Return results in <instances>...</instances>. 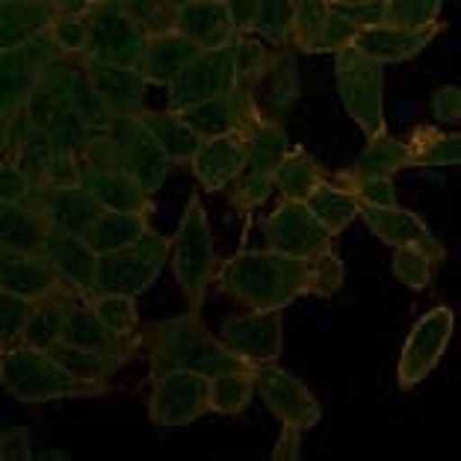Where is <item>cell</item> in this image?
<instances>
[{
  "instance_id": "obj_1",
  "label": "cell",
  "mask_w": 461,
  "mask_h": 461,
  "mask_svg": "<svg viewBox=\"0 0 461 461\" xmlns=\"http://www.w3.org/2000/svg\"><path fill=\"white\" fill-rule=\"evenodd\" d=\"M219 287L249 311H285L293 302L329 299L343 285V264L334 255L305 260L272 249H246L219 267Z\"/></svg>"
},
{
  "instance_id": "obj_2",
  "label": "cell",
  "mask_w": 461,
  "mask_h": 461,
  "mask_svg": "<svg viewBox=\"0 0 461 461\" xmlns=\"http://www.w3.org/2000/svg\"><path fill=\"white\" fill-rule=\"evenodd\" d=\"M142 349H149L151 379L172 370H193L202 375H219L234 370H255L249 361L234 355L228 346L207 331L202 317L193 311L177 313L163 322H149L140 331Z\"/></svg>"
},
{
  "instance_id": "obj_3",
  "label": "cell",
  "mask_w": 461,
  "mask_h": 461,
  "mask_svg": "<svg viewBox=\"0 0 461 461\" xmlns=\"http://www.w3.org/2000/svg\"><path fill=\"white\" fill-rule=\"evenodd\" d=\"M0 382L18 402H50L77 400V396H104L110 384H92L75 379L66 366L54 361L45 349L15 343L0 358Z\"/></svg>"
},
{
  "instance_id": "obj_4",
  "label": "cell",
  "mask_w": 461,
  "mask_h": 461,
  "mask_svg": "<svg viewBox=\"0 0 461 461\" xmlns=\"http://www.w3.org/2000/svg\"><path fill=\"white\" fill-rule=\"evenodd\" d=\"M83 160L119 169L122 175L133 177L149 195L160 190L172 166L151 136L145 133L136 115L133 119H115L107 133L92 136L86 151H83Z\"/></svg>"
},
{
  "instance_id": "obj_5",
  "label": "cell",
  "mask_w": 461,
  "mask_h": 461,
  "mask_svg": "<svg viewBox=\"0 0 461 461\" xmlns=\"http://www.w3.org/2000/svg\"><path fill=\"white\" fill-rule=\"evenodd\" d=\"M172 272L175 281L181 287L186 305L193 313L202 311L207 299V287L216 278V251H213V234H211V219L202 204V195L193 193L190 202L184 207L181 225L175 230L172 240Z\"/></svg>"
},
{
  "instance_id": "obj_6",
  "label": "cell",
  "mask_w": 461,
  "mask_h": 461,
  "mask_svg": "<svg viewBox=\"0 0 461 461\" xmlns=\"http://www.w3.org/2000/svg\"><path fill=\"white\" fill-rule=\"evenodd\" d=\"M172 255V240H166L157 230H149L142 240L124 246L110 255H98L95 281L89 287V296H104V293H119V296H140L145 293L166 267Z\"/></svg>"
},
{
  "instance_id": "obj_7",
  "label": "cell",
  "mask_w": 461,
  "mask_h": 461,
  "mask_svg": "<svg viewBox=\"0 0 461 461\" xmlns=\"http://www.w3.org/2000/svg\"><path fill=\"white\" fill-rule=\"evenodd\" d=\"M334 77H338V95L349 119L366 133V140L387 136L384 124V80L382 66L364 57L358 48H343L334 54Z\"/></svg>"
},
{
  "instance_id": "obj_8",
  "label": "cell",
  "mask_w": 461,
  "mask_h": 461,
  "mask_svg": "<svg viewBox=\"0 0 461 461\" xmlns=\"http://www.w3.org/2000/svg\"><path fill=\"white\" fill-rule=\"evenodd\" d=\"M62 54L50 45L48 36L33 45L0 50V142L13 140L15 124L24 115L30 98L36 95L45 71L59 62Z\"/></svg>"
},
{
  "instance_id": "obj_9",
  "label": "cell",
  "mask_w": 461,
  "mask_h": 461,
  "mask_svg": "<svg viewBox=\"0 0 461 461\" xmlns=\"http://www.w3.org/2000/svg\"><path fill=\"white\" fill-rule=\"evenodd\" d=\"M287 133H285V124L278 119H267L260 128L251 136V145H249V157H246V166L243 172L234 177L230 184V207L237 211H251V207H260L267 198L278 190L276 186V177L281 163L287 157Z\"/></svg>"
},
{
  "instance_id": "obj_10",
  "label": "cell",
  "mask_w": 461,
  "mask_h": 461,
  "mask_svg": "<svg viewBox=\"0 0 461 461\" xmlns=\"http://www.w3.org/2000/svg\"><path fill=\"white\" fill-rule=\"evenodd\" d=\"M237 86H240V41L219 50H204L202 57L193 59L169 86L166 110L181 115L184 110L195 107V104L228 95Z\"/></svg>"
},
{
  "instance_id": "obj_11",
  "label": "cell",
  "mask_w": 461,
  "mask_h": 461,
  "mask_svg": "<svg viewBox=\"0 0 461 461\" xmlns=\"http://www.w3.org/2000/svg\"><path fill=\"white\" fill-rule=\"evenodd\" d=\"M89 21L86 59L115 68H140L149 36L128 18L119 0H95Z\"/></svg>"
},
{
  "instance_id": "obj_12",
  "label": "cell",
  "mask_w": 461,
  "mask_h": 461,
  "mask_svg": "<svg viewBox=\"0 0 461 461\" xmlns=\"http://www.w3.org/2000/svg\"><path fill=\"white\" fill-rule=\"evenodd\" d=\"M453 329H456V313L447 305L432 308L414 322L402 346L400 366H396V384H400V391H411L414 384H420L435 370L449 338H453Z\"/></svg>"
},
{
  "instance_id": "obj_13",
  "label": "cell",
  "mask_w": 461,
  "mask_h": 461,
  "mask_svg": "<svg viewBox=\"0 0 461 461\" xmlns=\"http://www.w3.org/2000/svg\"><path fill=\"white\" fill-rule=\"evenodd\" d=\"M211 379L193 370H172L151 379L149 417L157 426H186L211 411Z\"/></svg>"
},
{
  "instance_id": "obj_14",
  "label": "cell",
  "mask_w": 461,
  "mask_h": 461,
  "mask_svg": "<svg viewBox=\"0 0 461 461\" xmlns=\"http://www.w3.org/2000/svg\"><path fill=\"white\" fill-rule=\"evenodd\" d=\"M181 119L190 124L202 140H216V136H230V133H255L267 119H272V115H267L258 107L251 86L240 83L228 95H219L213 101L195 104V107L184 110Z\"/></svg>"
},
{
  "instance_id": "obj_15",
  "label": "cell",
  "mask_w": 461,
  "mask_h": 461,
  "mask_svg": "<svg viewBox=\"0 0 461 461\" xmlns=\"http://www.w3.org/2000/svg\"><path fill=\"white\" fill-rule=\"evenodd\" d=\"M264 234L269 249L281 251V255L305 258V260L334 255L331 234L299 202H281L278 211H272L264 219Z\"/></svg>"
},
{
  "instance_id": "obj_16",
  "label": "cell",
  "mask_w": 461,
  "mask_h": 461,
  "mask_svg": "<svg viewBox=\"0 0 461 461\" xmlns=\"http://www.w3.org/2000/svg\"><path fill=\"white\" fill-rule=\"evenodd\" d=\"M255 391L264 396L269 411L278 417L281 423L299 426L302 432H308L322 420V408L317 396L311 393V387L287 370H281L276 364H255Z\"/></svg>"
},
{
  "instance_id": "obj_17",
  "label": "cell",
  "mask_w": 461,
  "mask_h": 461,
  "mask_svg": "<svg viewBox=\"0 0 461 461\" xmlns=\"http://www.w3.org/2000/svg\"><path fill=\"white\" fill-rule=\"evenodd\" d=\"M281 311H249L225 317L219 340L243 361L276 364L281 355Z\"/></svg>"
},
{
  "instance_id": "obj_18",
  "label": "cell",
  "mask_w": 461,
  "mask_h": 461,
  "mask_svg": "<svg viewBox=\"0 0 461 461\" xmlns=\"http://www.w3.org/2000/svg\"><path fill=\"white\" fill-rule=\"evenodd\" d=\"M358 216H364L366 228L373 230L382 243L393 246V249H417L429 255L438 264V260L447 258L444 243L438 240L432 230L426 228V222L420 216H414L405 207H370L361 204Z\"/></svg>"
},
{
  "instance_id": "obj_19",
  "label": "cell",
  "mask_w": 461,
  "mask_h": 461,
  "mask_svg": "<svg viewBox=\"0 0 461 461\" xmlns=\"http://www.w3.org/2000/svg\"><path fill=\"white\" fill-rule=\"evenodd\" d=\"M355 36H358V27H352L340 15H334L329 4H322V0L296 4L293 45L302 54H338V50L352 45Z\"/></svg>"
},
{
  "instance_id": "obj_20",
  "label": "cell",
  "mask_w": 461,
  "mask_h": 461,
  "mask_svg": "<svg viewBox=\"0 0 461 461\" xmlns=\"http://www.w3.org/2000/svg\"><path fill=\"white\" fill-rule=\"evenodd\" d=\"M59 340L71 343V346H80V349L104 352V355H110V358L119 361L122 366L131 358H136V352H140V346H142L140 334H136V338H119V334L104 326V322L95 317V311H92L86 296H80L75 305H71Z\"/></svg>"
},
{
  "instance_id": "obj_21",
  "label": "cell",
  "mask_w": 461,
  "mask_h": 461,
  "mask_svg": "<svg viewBox=\"0 0 461 461\" xmlns=\"http://www.w3.org/2000/svg\"><path fill=\"white\" fill-rule=\"evenodd\" d=\"M175 33L190 39L202 50H219L240 41L228 13V0H184V4H177Z\"/></svg>"
},
{
  "instance_id": "obj_22",
  "label": "cell",
  "mask_w": 461,
  "mask_h": 461,
  "mask_svg": "<svg viewBox=\"0 0 461 461\" xmlns=\"http://www.w3.org/2000/svg\"><path fill=\"white\" fill-rule=\"evenodd\" d=\"M80 186L86 190L104 211H115V213H154L151 195L142 190L133 177L122 175L119 169H110V166L83 160L80 166Z\"/></svg>"
},
{
  "instance_id": "obj_23",
  "label": "cell",
  "mask_w": 461,
  "mask_h": 461,
  "mask_svg": "<svg viewBox=\"0 0 461 461\" xmlns=\"http://www.w3.org/2000/svg\"><path fill=\"white\" fill-rule=\"evenodd\" d=\"M27 202L48 213L54 230H66V234L77 237L86 234L104 213V207L83 186H41V190L30 193Z\"/></svg>"
},
{
  "instance_id": "obj_24",
  "label": "cell",
  "mask_w": 461,
  "mask_h": 461,
  "mask_svg": "<svg viewBox=\"0 0 461 461\" xmlns=\"http://www.w3.org/2000/svg\"><path fill=\"white\" fill-rule=\"evenodd\" d=\"M83 68L98 92V98L107 104V110L115 119H133L145 110V95H149V83L140 75V68H115L101 66L83 57Z\"/></svg>"
},
{
  "instance_id": "obj_25",
  "label": "cell",
  "mask_w": 461,
  "mask_h": 461,
  "mask_svg": "<svg viewBox=\"0 0 461 461\" xmlns=\"http://www.w3.org/2000/svg\"><path fill=\"white\" fill-rule=\"evenodd\" d=\"M255 133H230L216 136V140H204L193 160L195 181L204 186L207 193H216L222 186L234 184V177L243 172L249 145Z\"/></svg>"
},
{
  "instance_id": "obj_26",
  "label": "cell",
  "mask_w": 461,
  "mask_h": 461,
  "mask_svg": "<svg viewBox=\"0 0 461 461\" xmlns=\"http://www.w3.org/2000/svg\"><path fill=\"white\" fill-rule=\"evenodd\" d=\"M0 290L13 296L41 302L59 290H68L59 281L54 264L45 255H15L0 251Z\"/></svg>"
},
{
  "instance_id": "obj_27",
  "label": "cell",
  "mask_w": 461,
  "mask_h": 461,
  "mask_svg": "<svg viewBox=\"0 0 461 461\" xmlns=\"http://www.w3.org/2000/svg\"><path fill=\"white\" fill-rule=\"evenodd\" d=\"M57 18V0H4L0 50H15L45 39Z\"/></svg>"
},
{
  "instance_id": "obj_28",
  "label": "cell",
  "mask_w": 461,
  "mask_h": 461,
  "mask_svg": "<svg viewBox=\"0 0 461 461\" xmlns=\"http://www.w3.org/2000/svg\"><path fill=\"white\" fill-rule=\"evenodd\" d=\"M50 234H54V225L36 204H0V251L45 255V243Z\"/></svg>"
},
{
  "instance_id": "obj_29",
  "label": "cell",
  "mask_w": 461,
  "mask_h": 461,
  "mask_svg": "<svg viewBox=\"0 0 461 461\" xmlns=\"http://www.w3.org/2000/svg\"><path fill=\"white\" fill-rule=\"evenodd\" d=\"M45 258L54 264L59 281L77 296H89V287L95 281L98 255L89 249V243L77 234L54 230L45 243Z\"/></svg>"
},
{
  "instance_id": "obj_30",
  "label": "cell",
  "mask_w": 461,
  "mask_h": 461,
  "mask_svg": "<svg viewBox=\"0 0 461 461\" xmlns=\"http://www.w3.org/2000/svg\"><path fill=\"white\" fill-rule=\"evenodd\" d=\"M54 140L45 128H36L30 124L24 115L15 124L13 140L4 145V160H13L21 172L27 175V181L33 184V190L48 186V175H50V163H54Z\"/></svg>"
},
{
  "instance_id": "obj_31",
  "label": "cell",
  "mask_w": 461,
  "mask_h": 461,
  "mask_svg": "<svg viewBox=\"0 0 461 461\" xmlns=\"http://www.w3.org/2000/svg\"><path fill=\"white\" fill-rule=\"evenodd\" d=\"M136 119H140L145 133L151 136L154 145L163 151V157L172 166H193L195 154H198V149H202L204 140L181 119V115H175L169 110L145 107Z\"/></svg>"
},
{
  "instance_id": "obj_32",
  "label": "cell",
  "mask_w": 461,
  "mask_h": 461,
  "mask_svg": "<svg viewBox=\"0 0 461 461\" xmlns=\"http://www.w3.org/2000/svg\"><path fill=\"white\" fill-rule=\"evenodd\" d=\"M202 54H204L202 48L193 45L190 39H184L181 33H175V30H172V33L149 39V48H145L142 66H140V75L145 77L149 86L169 89L175 83V77Z\"/></svg>"
},
{
  "instance_id": "obj_33",
  "label": "cell",
  "mask_w": 461,
  "mask_h": 461,
  "mask_svg": "<svg viewBox=\"0 0 461 461\" xmlns=\"http://www.w3.org/2000/svg\"><path fill=\"white\" fill-rule=\"evenodd\" d=\"M444 24H435L420 33H405V30H393V27H366L358 30L352 48H358L364 57H370L379 66H391V62H405L417 57L420 50L441 33Z\"/></svg>"
},
{
  "instance_id": "obj_34",
  "label": "cell",
  "mask_w": 461,
  "mask_h": 461,
  "mask_svg": "<svg viewBox=\"0 0 461 461\" xmlns=\"http://www.w3.org/2000/svg\"><path fill=\"white\" fill-rule=\"evenodd\" d=\"M151 230L149 213H115V211H104L98 216V222L92 225L83 240L89 243V249L95 255H110V251H119L124 246L136 243Z\"/></svg>"
},
{
  "instance_id": "obj_35",
  "label": "cell",
  "mask_w": 461,
  "mask_h": 461,
  "mask_svg": "<svg viewBox=\"0 0 461 461\" xmlns=\"http://www.w3.org/2000/svg\"><path fill=\"white\" fill-rule=\"evenodd\" d=\"M77 299H80L77 293L59 290L54 296L36 302V311H33V317H30V326L24 331V338H21V343L33 346V349H50V346L59 340L62 326H66V320H68V311Z\"/></svg>"
},
{
  "instance_id": "obj_36",
  "label": "cell",
  "mask_w": 461,
  "mask_h": 461,
  "mask_svg": "<svg viewBox=\"0 0 461 461\" xmlns=\"http://www.w3.org/2000/svg\"><path fill=\"white\" fill-rule=\"evenodd\" d=\"M326 169L313 160V157L305 149H293L287 151L285 163H281L276 186L281 193V202H299L305 204L308 195L317 190V186L326 184Z\"/></svg>"
},
{
  "instance_id": "obj_37",
  "label": "cell",
  "mask_w": 461,
  "mask_h": 461,
  "mask_svg": "<svg viewBox=\"0 0 461 461\" xmlns=\"http://www.w3.org/2000/svg\"><path fill=\"white\" fill-rule=\"evenodd\" d=\"M408 166H456L461 157V140L458 133H444L432 124H420L408 133Z\"/></svg>"
},
{
  "instance_id": "obj_38",
  "label": "cell",
  "mask_w": 461,
  "mask_h": 461,
  "mask_svg": "<svg viewBox=\"0 0 461 461\" xmlns=\"http://www.w3.org/2000/svg\"><path fill=\"white\" fill-rule=\"evenodd\" d=\"M305 207L313 213V219L329 230L331 237H338L340 230L349 228V222L361 211V202L355 198L349 190H343V186H334V184H322L317 186L311 195Z\"/></svg>"
},
{
  "instance_id": "obj_39",
  "label": "cell",
  "mask_w": 461,
  "mask_h": 461,
  "mask_svg": "<svg viewBox=\"0 0 461 461\" xmlns=\"http://www.w3.org/2000/svg\"><path fill=\"white\" fill-rule=\"evenodd\" d=\"M68 98H71V107H75V113L83 119V124H86L92 136L110 131L115 115L107 110V104L98 98V92L92 89V83L86 77V68H83V57H71Z\"/></svg>"
},
{
  "instance_id": "obj_40",
  "label": "cell",
  "mask_w": 461,
  "mask_h": 461,
  "mask_svg": "<svg viewBox=\"0 0 461 461\" xmlns=\"http://www.w3.org/2000/svg\"><path fill=\"white\" fill-rule=\"evenodd\" d=\"M45 352L54 361H59L62 366H66V370L75 375V379L92 382V384H110L113 375L122 370V364L115 361V358H110V355L92 352V349H80V346H71V343H62V340H57Z\"/></svg>"
},
{
  "instance_id": "obj_41",
  "label": "cell",
  "mask_w": 461,
  "mask_h": 461,
  "mask_svg": "<svg viewBox=\"0 0 461 461\" xmlns=\"http://www.w3.org/2000/svg\"><path fill=\"white\" fill-rule=\"evenodd\" d=\"M251 400H255V373L251 370L211 375V396H207V405H211L213 414H225V417L243 414Z\"/></svg>"
},
{
  "instance_id": "obj_42",
  "label": "cell",
  "mask_w": 461,
  "mask_h": 461,
  "mask_svg": "<svg viewBox=\"0 0 461 461\" xmlns=\"http://www.w3.org/2000/svg\"><path fill=\"white\" fill-rule=\"evenodd\" d=\"M402 169H408L405 142L393 140V136H382V140H373L361 151V157L355 160L349 175H355V177H393Z\"/></svg>"
},
{
  "instance_id": "obj_43",
  "label": "cell",
  "mask_w": 461,
  "mask_h": 461,
  "mask_svg": "<svg viewBox=\"0 0 461 461\" xmlns=\"http://www.w3.org/2000/svg\"><path fill=\"white\" fill-rule=\"evenodd\" d=\"M435 24H441L438 0H384V27L420 33Z\"/></svg>"
},
{
  "instance_id": "obj_44",
  "label": "cell",
  "mask_w": 461,
  "mask_h": 461,
  "mask_svg": "<svg viewBox=\"0 0 461 461\" xmlns=\"http://www.w3.org/2000/svg\"><path fill=\"white\" fill-rule=\"evenodd\" d=\"M293 24H296L293 0H258L255 36L269 41L272 48H287L293 41Z\"/></svg>"
},
{
  "instance_id": "obj_45",
  "label": "cell",
  "mask_w": 461,
  "mask_h": 461,
  "mask_svg": "<svg viewBox=\"0 0 461 461\" xmlns=\"http://www.w3.org/2000/svg\"><path fill=\"white\" fill-rule=\"evenodd\" d=\"M95 317L115 331L119 338H136L140 334V308L133 296H119V293H104V296H86Z\"/></svg>"
},
{
  "instance_id": "obj_46",
  "label": "cell",
  "mask_w": 461,
  "mask_h": 461,
  "mask_svg": "<svg viewBox=\"0 0 461 461\" xmlns=\"http://www.w3.org/2000/svg\"><path fill=\"white\" fill-rule=\"evenodd\" d=\"M119 4L133 24L145 30L149 39L172 33L175 30L177 4H169V0H119Z\"/></svg>"
},
{
  "instance_id": "obj_47",
  "label": "cell",
  "mask_w": 461,
  "mask_h": 461,
  "mask_svg": "<svg viewBox=\"0 0 461 461\" xmlns=\"http://www.w3.org/2000/svg\"><path fill=\"white\" fill-rule=\"evenodd\" d=\"M33 311H36V302L0 290V346H4V349L21 343Z\"/></svg>"
},
{
  "instance_id": "obj_48",
  "label": "cell",
  "mask_w": 461,
  "mask_h": 461,
  "mask_svg": "<svg viewBox=\"0 0 461 461\" xmlns=\"http://www.w3.org/2000/svg\"><path fill=\"white\" fill-rule=\"evenodd\" d=\"M48 133H50V140H54L57 151H71V154H80V157H83V151H86V145L92 140L89 128L83 124V119L75 113L71 104L57 113V119L48 124Z\"/></svg>"
},
{
  "instance_id": "obj_49",
  "label": "cell",
  "mask_w": 461,
  "mask_h": 461,
  "mask_svg": "<svg viewBox=\"0 0 461 461\" xmlns=\"http://www.w3.org/2000/svg\"><path fill=\"white\" fill-rule=\"evenodd\" d=\"M343 190H349L361 204L370 207H400L393 177H355L349 172H340Z\"/></svg>"
},
{
  "instance_id": "obj_50",
  "label": "cell",
  "mask_w": 461,
  "mask_h": 461,
  "mask_svg": "<svg viewBox=\"0 0 461 461\" xmlns=\"http://www.w3.org/2000/svg\"><path fill=\"white\" fill-rule=\"evenodd\" d=\"M48 41L62 57H86L89 45V21L86 18H66L57 15L48 30Z\"/></svg>"
},
{
  "instance_id": "obj_51",
  "label": "cell",
  "mask_w": 461,
  "mask_h": 461,
  "mask_svg": "<svg viewBox=\"0 0 461 461\" xmlns=\"http://www.w3.org/2000/svg\"><path fill=\"white\" fill-rule=\"evenodd\" d=\"M432 267H435V260L417 249H396L393 264H391L393 278L411 290L429 287V281H432Z\"/></svg>"
},
{
  "instance_id": "obj_52",
  "label": "cell",
  "mask_w": 461,
  "mask_h": 461,
  "mask_svg": "<svg viewBox=\"0 0 461 461\" xmlns=\"http://www.w3.org/2000/svg\"><path fill=\"white\" fill-rule=\"evenodd\" d=\"M334 15L349 21L352 27H384V0H326Z\"/></svg>"
},
{
  "instance_id": "obj_53",
  "label": "cell",
  "mask_w": 461,
  "mask_h": 461,
  "mask_svg": "<svg viewBox=\"0 0 461 461\" xmlns=\"http://www.w3.org/2000/svg\"><path fill=\"white\" fill-rule=\"evenodd\" d=\"M30 193H33V184L27 181V175L13 160H4V166H0V204L27 202Z\"/></svg>"
},
{
  "instance_id": "obj_54",
  "label": "cell",
  "mask_w": 461,
  "mask_h": 461,
  "mask_svg": "<svg viewBox=\"0 0 461 461\" xmlns=\"http://www.w3.org/2000/svg\"><path fill=\"white\" fill-rule=\"evenodd\" d=\"M80 166H83L80 154L57 151L54 163H50L48 186H80Z\"/></svg>"
},
{
  "instance_id": "obj_55",
  "label": "cell",
  "mask_w": 461,
  "mask_h": 461,
  "mask_svg": "<svg viewBox=\"0 0 461 461\" xmlns=\"http://www.w3.org/2000/svg\"><path fill=\"white\" fill-rule=\"evenodd\" d=\"M0 458L4 461H30L33 458L27 426H6L4 429V435H0Z\"/></svg>"
},
{
  "instance_id": "obj_56",
  "label": "cell",
  "mask_w": 461,
  "mask_h": 461,
  "mask_svg": "<svg viewBox=\"0 0 461 461\" xmlns=\"http://www.w3.org/2000/svg\"><path fill=\"white\" fill-rule=\"evenodd\" d=\"M432 113L438 115V122L444 124H458L461 119V89L458 86H441L432 95Z\"/></svg>"
},
{
  "instance_id": "obj_57",
  "label": "cell",
  "mask_w": 461,
  "mask_h": 461,
  "mask_svg": "<svg viewBox=\"0 0 461 461\" xmlns=\"http://www.w3.org/2000/svg\"><path fill=\"white\" fill-rule=\"evenodd\" d=\"M228 13L240 39H251L258 24V0H228Z\"/></svg>"
},
{
  "instance_id": "obj_58",
  "label": "cell",
  "mask_w": 461,
  "mask_h": 461,
  "mask_svg": "<svg viewBox=\"0 0 461 461\" xmlns=\"http://www.w3.org/2000/svg\"><path fill=\"white\" fill-rule=\"evenodd\" d=\"M272 458L276 461H299L302 458V429L299 426L281 423V435H278L276 449H272Z\"/></svg>"
},
{
  "instance_id": "obj_59",
  "label": "cell",
  "mask_w": 461,
  "mask_h": 461,
  "mask_svg": "<svg viewBox=\"0 0 461 461\" xmlns=\"http://www.w3.org/2000/svg\"><path fill=\"white\" fill-rule=\"evenodd\" d=\"M95 9V0H57V15L66 18H89Z\"/></svg>"
}]
</instances>
